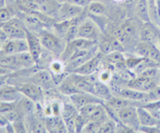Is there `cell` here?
Masks as SVG:
<instances>
[{
	"instance_id": "6da1fadb",
	"label": "cell",
	"mask_w": 160,
	"mask_h": 133,
	"mask_svg": "<svg viewBox=\"0 0 160 133\" xmlns=\"http://www.w3.org/2000/svg\"><path fill=\"white\" fill-rule=\"evenodd\" d=\"M39 37L45 50H47L50 54H52L55 57L60 58L63 51L65 50L67 41L56 35L54 32H49L46 30L40 32Z\"/></svg>"
},
{
	"instance_id": "7a4b0ae2",
	"label": "cell",
	"mask_w": 160,
	"mask_h": 133,
	"mask_svg": "<svg viewBox=\"0 0 160 133\" xmlns=\"http://www.w3.org/2000/svg\"><path fill=\"white\" fill-rule=\"evenodd\" d=\"M1 27L7 34L8 39H26L27 28L22 18L14 16L9 21L1 24Z\"/></svg>"
},
{
	"instance_id": "3957f363",
	"label": "cell",
	"mask_w": 160,
	"mask_h": 133,
	"mask_svg": "<svg viewBox=\"0 0 160 133\" xmlns=\"http://www.w3.org/2000/svg\"><path fill=\"white\" fill-rule=\"evenodd\" d=\"M76 37L89 39V40H93V41H98L99 38L101 37L100 26L93 19H90L88 16H86L81 21V23L79 24Z\"/></svg>"
},
{
	"instance_id": "277c9868",
	"label": "cell",
	"mask_w": 160,
	"mask_h": 133,
	"mask_svg": "<svg viewBox=\"0 0 160 133\" xmlns=\"http://www.w3.org/2000/svg\"><path fill=\"white\" fill-rule=\"evenodd\" d=\"M117 118L120 122L124 123L135 132H138L140 127V122L137 113V105H129L123 107L121 109L115 111Z\"/></svg>"
},
{
	"instance_id": "5b68a950",
	"label": "cell",
	"mask_w": 160,
	"mask_h": 133,
	"mask_svg": "<svg viewBox=\"0 0 160 133\" xmlns=\"http://www.w3.org/2000/svg\"><path fill=\"white\" fill-rule=\"evenodd\" d=\"M27 81L37 84L38 86L41 87L44 91H50V90H52L55 86H57L53 79L52 73L46 69H37L33 74L29 76Z\"/></svg>"
},
{
	"instance_id": "8992f818",
	"label": "cell",
	"mask_w": 160,
	"mask_h": 133,
	"mask_svg": "<svg viewBox=\"0 0 160 133\" xmlns=\"http://www.w3.org/2000/svg\"><path fill=\"white\" fill-rule=\"evenodd\" d=\"M113 94L121 96L123 98H126V99L132 100L135 102H139V103H145L147 101H150L148 92L135 89V88L129 87V86L113 88Z\"/></svg>"
},
{
	"instance_id": "52a82bcc",
	"label": "cell",
	"mask_w": 160,
	"mask_h": 133,
	"mask_svg": "<svg viewBox=\"0 0 160 133\" xmlns=\"http://www.w3.org/2000/svg\"><path fill=\"white\" fill-rule=\"evenodd\" d=\"M93 75H82V74H78V73H75V72L69 73V77L71 78L74 85L77 87V89L80 92H89V93L95 94L94 84H95V81L97 80V78H94Z\"/></svg>"
},
{
	"instance_id": "ba28073f",
	"label": "cell",
	"mask_w": 160,
	"mask_h": 133,
	"mask_svg": "<svg viewBox=\"0 0 160 133\" xmlns=\"http://www.w3.org/2000/svg\"><path fill=\"white\" fill-rule=\"evenodd\" d=\"M23 96L29 98L35 103H42L44 100V90L35 83L25 81L21 85L17 86Z\"/></svg>"
},
{
	"instance_id": "9c48e42d",
	"label": "cell",
	"mask_w": 160,
	"mask_h": 133,
	"mask_svg": "<svg viewBox=\"0 0 160 133\" xmlns=\"http://www.w3.org/2000/svg\"><path fill=\"white\" fill-rule=\"evenodd\" d=\"M85 11V7L70 3H59L56 19L58 21L71 20L78 17Z\"/></svg>"
},
{
	"instance_id": "30bf717a",
	"label": "cell",
	"mask_w": 160,
	"mask_h": 133,
	"mask_svg": "<svg viewBox=\"0 0 160 133\" xmlns=\"http://www.w3.org/2000/svg\"><path fill=\"white\" fill-rule=\"evenodd\" d=\"M70 102L77 108L78 110L81 109L82 107L86 106L92 103H104L102 99H100L98 96H96L93 93L89 92H77L69 96Z\"/></svg>"
},
{
	"instance_id": "8fae6325",
	"label": "cell",
	"mask_w": 160,
	"mask_h": 133,
	"mask_svg": "<svg viewBox=\"0 0 160 133\" xmlns=\"http://www.w3.org/2000/svg\"><path fill=\"white\" fill-rule=\"evenodd\" d=\"M28 50V42L26 39H8L6 42L2 44L0 53L5 55H12V54L22 53Z\"/></svg>"
},
{
	"instance_id": "7c38bea8",
	"label": "cell",
	"mask_w": 160,
	"mask_h": 133,
	"mask_svg": "<svg viewBox=\"0 0 160 133\" xmlns=\"http://www.w3.org/2000/svg\"><path fill=\"white\" fill-rule=\"evenodd\" d=\"M26 40L28 42V49L30 54L32 55L34 58L36 64L39 63L40 59L42 56V52H43V46L42 43L40 41V37L37 35L35 32H32L27 29V35H26Z\"/></svg>"
},
{
	"instance_id": "4fadbf2b",
	"label": "cell",
	"mask_w": 160,
	"mask_h": 133,
	"mask_svg": "<svg viewBox=\"0 0 160 133\" xmlns=\"http://www.w3.org/2000/svg\"><path fill=\"white\" fill-rule=\"evenodd\" d=\"M158 31L159 29L151 21L143 22L141 29L139 32V38L140 41L154 44L157 46V39H158Z\"/></svg>"
},
{
	"instance_id": "5bb4252c",
	"label": "cell",
	"mask_w": 160,
	"mask_h": 133,
	"mask_svg": "<svg viewBox=\"0 0 160 133\" xmlns=\"http://www.w3.org/2000/svg\"><path fill=\"white\" fill-rule=\"evenodd\" d=\"M98 49L99 52L103 55L111 53L113 51H121L123 50L122 43L114 36L111 37H100L98 40Z\"/></svg>"
},
{
	"instance_id": "9a60e30c",
	"label": "cell",
	"mask_w": 160,
	"mask_h": 133,
	"mask_svg": "<svg viewBox=\"0 0 160 133\" xmlns=\"http://www.w3.org/2000/svg\"><path fill=\"white\" fill-rule=\"evenodd\" d=\"M103 55L102 53L98 52L96 55L90 58L85 63H83L81 66H79L77 69H75L73 72L78 73V74L82 75H93L95 72L98 70L100 61H101V56Z\"/></svg>"
},
{
	"instance_id": "2e32d148",
	"label": "cell",
	"mask_w": 160,
	"mask_h": 133,
	"mask_svg": "<svg viewBox=\"0 0 160 133\" xmlns=\"http://www.w3.org/2000/svg\"><path fill=\"white\" fill-rule=\"evenodd\" d=\"M23 94L18 87L12 84H3L0 86V100L8 102H17L22 98Z\"/></svg>"
},
{
	"instance_id": "e0dca14e",
	"label": "cell",
	"mask_w": 160,
	"mask_h": 133,
	"mask_svg": "<svg viewBox=\"0 0 160 133\" xmlns=\"http://www.w3.org/2000/svg\"><path fill=\"white\" fill-rule=\"evenodd\" d=\"M45 124L47 132H68L61 115L45 117Z\"/></svg>"
},
{
	"instance_id": "ac0fdd59",
	"label": "cell",
	"mask_w": 160,
	"mask_h": 133,
	"mask_svg": "<svg viewBox=\"0 0 160 133\" xmlns=\"http://www.w3.org/2000/svg\"><path fill=\"white\" fill-rule=\"evenodd\" d=\"M137 113L140 126H154L160 124V122L142 105L137 106Z\"/></svg>"
},
{
	"instance_id": "d6986e66",
	"label": "cell",
	"mask_w": 160,
	"mask_h": 133,
	"mask_svg": "<svg viewBox=\"0 0 160 133\" xmlns=\"http://www.w3.org/2000/svg\"><path fill=\"white\" fill-rule=\"evenodd\" d=\"M85 9L91 16H103L107 13V7L101 0H91Z\"/></svg>"
},
{
	"instance_id": "ffe728a7",
	"label": "cell",
	"mask_w": 160,
	"mask_h": 133,
	"mask_svg": "<svg viewBox=\"0 0 160 133\" xmlns=\"http://www.w3.org/2000/svg\"><path fill=\"white\" fill-rule=\"evenodd\" d=\"M94 86H95V95H97L100 99H102L104 102L110 99V98L114 95L111 88L108 86L107 83L96 80Z\"/></svg>"
},
{
	"instance_id": "44dd1931",
	"label": "cell",
	"mask_w": 160,
	"mask_h": 133,
	"mask_svg": "<svg viewBox=\"0 0 160 133\" xmlns=\"http://www.w3.org/2000/svg\"><path fill=\"white\" fill-rule=\"evenodd\" d=\"M135 13L137 17L143 22L151 21L149 15V4L148 0H138L135 5Z\"/></svg>"
},
{
	"instance_id": "7402d4cb",
	"label": "cell",
	"mask_w": 160,
	"mask_h": 133,
	"mask_svg": "<svg viewBox=\"0 0 160 133\" xmlns=\"http://www.w3.org/2000/svg\"><path fill=\"white\" fill-rule=\"evenodd\" d=\"M57 89L60 93H62L63 95H66V96H70L74 94V93L80 92L77 89V87L74 85L71 78L69 77V73H68V75L64 78V80L60 83V84L57 85Z\"/></svg>"
},
{
	"instance_id": "603a6c76",
	"label": "cell",
	"mask_w": 160,
	"mask_h": 133,
	"mask_svg": "<svg viewBox=\"0 0 160 133\" xmlns=\"http://www.w3.org/2000/svg\"><path fill=\"white\" fill-rule=\"evenodd\" d=\"M160 122V99L147 101L141 104Z\"/></svg>"
},
{
	"instance_id": "cb8c5ba5",
	"label": "cell",
	"mask_w": 160,
	"mask_h": 133,
	"mask_svg": "<svg viewBox=\"0 0 160 133\" xmlns=\"http://www.w3.org/2000/svg\"><path fill=\"white\" fill-rule=\"evenodd\" d=\"M49 69H50V72L52 73V75L61 74V73L67 72L65 63L60 58L55 59V60H52L51 62L49 63Z\"/></svg>"
},
{
	"instance_id": "d4e9b609",
	"label": "cell",
	"mask_w": 160,
	"mask_h": 133,
	"mask_svg": "<svg viewBox=\"0 0 160 133\" xmlns=\"http://www.w3.org/2000/svg\"><path fill=\"white\" fill-rule=\"evenodd\" d=\"M116 121L109 118L106 121L102 122V124L100 125L99 131L98 133H112L115 132V129H116Z\"/></svg>"
},
{
	"instance_id": "484cf974",
	"label": "cell",
	"mask_w": 160,
	"mask_h": 133,
	"mask_svg": "<svg viewBox=\"0 0 160 133\" xmlns=\"http://www.w3.org/2000/svg\"><path fill=\"white\" fill-rule=\"evenodd\" d=\"M123 31L125 32V34L129 37V39L131 40L132 38L135 37L137 33V28H136V25L132 22V21H126L124 22L122 25H121Z\"/></svg>"
},
{
	"instance_id": "4316f807",
	"label": "cell",
	"mask_w": 160,
	"mask_h": 133,
	"mask_svg": "<svg viewBox=\"0 0 160 133\" xmlns=\"http://www.w3.org/2000/svg\"><path fill=\"white\" fill-rule=\"evenodd\" d=\"M150 46H151V44H150V43L140 41L137 44V46H136V54L140 57L148 58L149 51H150Z\"/></svg>"
},
{
	"instance_id": "83f0119b",
	"label": "cell",
	"mask_w": 160,
	"mask_h": 133,
	"mask_svg": "<svg viewBox=\"0 0 160 133\" xmlns=\"http://www.w3.org/2000/svg\"><path fill=\"white\" fill-rule=\"evenodd\" d=\"M144 59V57H140V56H130V57H125V64H126V67L130 71H133L135 68H136L139 63L141 62Z\"/></svg>"
},
{
	"instance_id": "f1b7e54d",
	"label": "cell",
	"mask_w": 160,
	"mask_h": 133,
	"mask_svg": "<svg viewBox=\"0 0 160 133\" xmlns=\"http://www.w3.org/2000/svg\"><path fill=\"white\" fill-rule=\"evenodd\" d=\"M14 16H15L14 13L10 8L6 6L0 8V24H3L5 22L9 21L10 19L13 18Z\"/></svg>"
},
{
	"instance_id": "f546056e",
	"label": "cell",
	"mask_w": 160,
	"mask_h": 133,
	"mask_svg": "<svg viewBox=\"0 0 160 133\" xmlns=\"http://www.w3.org/2000/svg\"><path fill=\"white\" fill-rule=\"evenodd\" d=\"M148 58L151 59L157 66H160V49L154 44H151V46H150Z\"/></svg>"
},
{
	"instance_id": "4dcf8cb0",
	"label": "cell",
	"mask_w": 160,
	"mask_h": 133,
	"mask_svg": "<svg viewBox=\"0 0 160 133\" xmlns=\"http://www.w3.org/2000/svg\"><path fill=\"white\" fill-rule=\"evenodd\" d=\"M17 102H8V101H1L0 100V113L2 114H7L8 112L12 111L16 108Z\"/></svg>"
},
{
	"instance_id": "1f68e13d",
	"label": "cell",
	"mask_w": 160,
	"mask_h": 133,
	"mask_svg": "<svg viewBox=\"0 0 160 133\" xmlns=\"http://www.w3.org/2000/svg\"><path fill=\"white\" fill-rule=\"evenodd\" d=\"M102 124V122H97V121H88L86 125L84 126L82 129V132H87V133H93V132H98L100 125Z\"/></svg>"
},
{
	"instance_id": "d6a6232c",
	"label": "cell",
	"mask_w": 160,
	"mask_h": 133,
	"mask_svg": "<svg viewBox=\"0 0 160 133\" xmlns=\"http://www.w3.org/2000/svg\"><path fill=\"white\" fill-rule=\"evenodd\" d=\"M87 122H88L87 118L84 115H82L81 113H79L76 116V119H75V130H76V132H82V129L86 125Z\"/></svg>"
},
{
	"instance_id": "836d02e7",
	"label": "cell",
	"mask_w": 160,
	"mask_h": 133,
	"mask_svg": "<svg viewBox=\"0 0 160 133\" xmlns=\"http://www.w3.org/2000/svg\"><path fill=\"white\" fill-rule=\"evenodd\" d=\"M112 78H113V75L109 69H103L100 71L97 75V80L104 82V83H107V84L109 82H111Z\"/></svg>"
},
{
	"instance_id": "e575fe53",
	"label": "cell",
	"mask_w": 160,
	"mask_h": 133,
	"mask_svg": "<svg viewBox=\"0 0 160 133\" xmlns=\"http://www.w3.org/2000/svg\"><path fill=\"white\" fill-rule=\"evenodd\" d=\"M59 3H70L75 4V5H79L82 7H86L91 0H56Z\"/></svg>"
},
{
	"instance_id": "d590c367",
	"label": "cell",
	"mask_w": 160,
	"mask_h": 133,
	"mask_svg": "<svg viewBox=\"0 0 160 133\" xmlns=\"http://www.w3.org/2000/svg\"><path fill=\"white\" fill-rule=\"evenodd\" d=\"M9 124H10V122L7 119L6 115L0 113V128H6Z\"/></svg>"
},
{
	"instance_id": "8d00e7d4",
	"label": "cell",
	"mask_w": 160,
	"mask_h": 133,
	"mask_svg": "<svg viewBox=\"0 0 160 133\" xmlns=\"http://www.w3.org/2000/svg\"><path fill=\"white\" fill-rule=\"evenodd\" d=\"M7 40H8L7 34L5 33V31L2 29V27H0V45L2 46V44L5 43Z\"/></svg>"
},
{
	"instance_id": "74e56055",
	"label": "cell",
	"mask_w": 160,
	"mask_h": 133,
	"mask_svg": "<svg viewBox=\"0 0 160 133\" xmlns=\"http://www.w3.org/2000/svg\"><path fill=\"white\" fill-rule=\"evenodd\" d=\"M10 73H12L9 69L5 68L3 66L0 65V76H3V75H10Z\"/></svg>"
},
{
	"instance_id": "f35d334b",
	"label": "cell",
	"mask_w": 160,
	"mask_h": 133,
	"mask_svg": "<svg viewBox=\"0 0 160 133\" xmlns=\"http://www.w3.org/2000/svg\"><path fill=\"white\" fill-rule=\"evenodd\" d=\"M6 6V0H0V8Z\"/></svg>"
},
{
	"instance_id": "ab89813d",
	"label": "cell",
	"mask_w": 160,
	"mask_h": 133,
	"mask_svg": "<svg viewBox=\"0 0 160 133\" xmlns=\"http://www.w3.org/2000/svg\"><path fill=\"white\" fill-rule=\"evenodd\" d=\"M157 47L160 49V29L158 31V39H157Z\"/></svg>"
},
{
	"instance_id": "60d3db41",
	"label": "cell",
	"mask_w": 160,
	"mask_h": 133,
	"mask_svg": "<svg viewBox=\"0 0 160 133\" xmlns=\"http://www.w3.org/2000/svg\"><path fill=\"white\" fill-rule=\"evenodd\" d=\"M114 1H116V2H123L124 0H114Z\"/></svg>"
},
{
	"instance_id": "b9f144b4",
	"label": "cell",
	"mask_w": 160,
	"mask_h": 133,
	"mask_svg": "<svg viewBox=\"0 0 160 133\" xmlns=\"http://www.w3.org/2000/svg\"><path fill=\"white\" fill-rule=\"evenodd\" d=\"M0 49H1V45H0Z\"/></svg>"
}]
</instances>
